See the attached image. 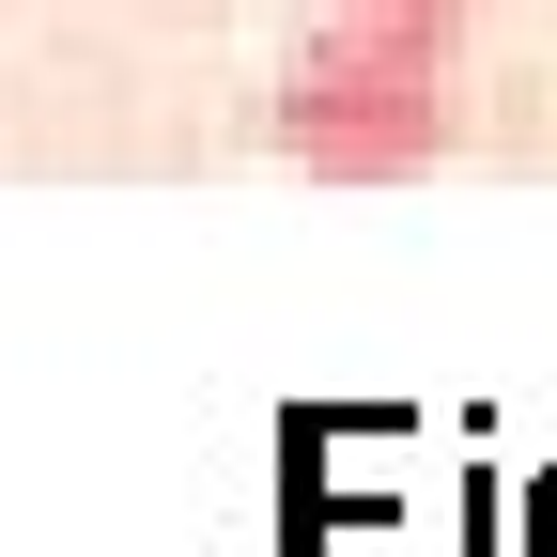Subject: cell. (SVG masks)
Masks as SVG:
<instances>
[{"label": "cell", "mask_w": 557, "mask_h": 557, "mask_svg": "<svg viewBox=\"0 0 557 557\" xmlns=\"http://www.w3.org/2000/svg\"><path fill=\"white\" fill-rule=\"evenodd\" d=\"M341 16H403V32H465L480 0H341Z\"/></svg>", "instance_id": "obj_2"}, {"label": "cell", "mask_w": 557, "mask_h": 557, "mask_svg": "<svg viewBox=\"0 0 557 557\" xmlns=\"http://www.w3.org/2000/svg\"><path fill=\"white\" fill-rule=\"evenodd\" d=\"M465 124V32H403V16H325L278 78V156L341 171V186H387V171H434Z\"/></svg>", "instance_id": "obj_1"}]
</instances>
